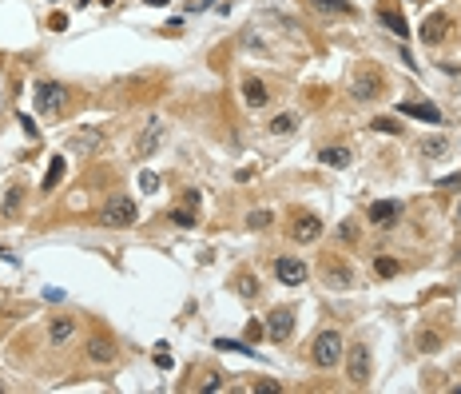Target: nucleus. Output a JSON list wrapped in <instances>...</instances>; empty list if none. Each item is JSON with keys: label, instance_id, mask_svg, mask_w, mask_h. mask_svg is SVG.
<instances>
[{"label": "nucleus", "instance_id": "obj_1", "mask_svg": "<svg viewBox=\"0 0 461 394\" xmlns=\"http://www.w3.org/2000/svg\"><path fill=\"white\" fill-rule=\"evenodd\" d=\"M32 100H36V111H40L44 120H56L64 111V104H68V88L60 80H40L36 92H32Z\"/></svg>", "mask_w": 461, "mask_h": 394}, {"label": "nucleus", "instance_id": "obj_2", "mask_svg": "<svg viewBox=\"0 0 461 394\" xmlns=\"http://www.w3.org/2000/svg\"><path fill=\"white\" fill-rule=\"evenodd\" d=\"M135 219H140L135 199H128V195H108V199H104V207H100L104 227H131Z\"/></svg>", "mask_w": 461, "mask_h": 394}, {"label": "nucleus", "instance_id": "obj_3", "mask_svg": "<svg viewBox=\"0 0 461 394\" xmlns=\"http://www.w3.org/2000/svg\"><path fill=\"white\" fill-rule=\"evenodd\" d=\"M342 354H346V346H342L338 331H322L318 339H314V346H311V359H314L318 371H334V366L342 363Z\"/></svg>", "mask_w": 461, "mask_h": 394}, {"label": "nucleus", "instance_id": "obj_4", "mask_svg": "<svg viewBox=\"0 0 461 394\" xmlns=\"http://www.w3.org/2000/svg\"><path fill=\"white\" fill-rule=\"evenodd\" d=\"M346 378H350V386H366L374 378V354L366 343L346 346Z\"/></svg>", "mask_w": 461, "mask_h": 394}, {"label": "nucleus", "instance_id": "obj_5", "mask_svg": "<svg viewBox=\"0 0 461 394\" xmlns=\"http://www.w3.org/2000/svg\"><path fill=\"white\" fill-rule=\"evenodd\" d=\"M72 155H80V160H88V155H96L104 148V124H80V128L68 136V143H64Z\"/></svg>", "mask_w": 461, "mask_h": 394}, {"label": "nucleus", "instance_id": "obj_6", "mask_svg": "<svg viewBox=\"0 0 461 394\" xmlns=\"http://www.w3.org/2000/svg\"><path fill=\"white\" fill-rule=\"evenodd\" d=\"M382 92H386V80H382V72H378V68H370V64H366V68L354 72V80H350V96H354L358 104L378 100Z\"/></svg>", "mask_w": 461, "mask_h": 394}, {"label": "nucleus", "instance_id": "obj_7", "mask_svg": "<svg viewBox=\"0 0 461 394\" xmlns=\"http://www.w3.org/2000/svg\"><path fill=\"white\" fill-rule=\"evenodd\" d=\"M163 140H167V124H163V120H148V124H143V131L135 136V160H151V155L163 148Z\"/></svg>", "mask_w": 461, "mask_h": 394}, {"label": "nucleus", "instance_id": "obj_8", "mask_svg": "<svg viewBox=\"0 0 461 394\" xmlns=\"http://www.w3.org/2000/svg\"><path fill=\"white\" fill-rule=\"evenodd\" d=\"M322 283L334 287V291H350V287L358 283V275H354L350 263H342V259H322Z\"/></svg>", "mask_w": 461, "mask_h": 394}, {"label": "nucleus", "instance_id": "obj_9", "mask_svg": "<svg viewBox=\"0 0 461 394\" xmlns=\"http://www.w3.org/2000/svg\"><path fill=\"white\" fill-rule=\"evenodd\" d=\"M274 279H279L282 287H302L311 279V267L302 259H294V255H282V259H274Z\"/></svg>", "mask_w": 461, "mask_h": 394}, {"label": "nucleus", "instance_id": "obj_10", "mask_svg": "<svg viewBox=\"0 0 461 394\" xmlns=\"http://www.w3.org/2000/svg\"><path fill=\"white\" fill-rule=\"evenodd\" d=\"M267 334H271L274 343H287L294 334V311L291 307H274L271 314H267Z\"/></svg>", "mask_w": 461, "mask_h": 394}, {"label": "nucleus", "instance_id": "obj_11", "mask_svg": "<svg viewBox=\"0 0 461 394\" xmlns=\"http://www.w3.org/2000/svg\"><path fill=\"white\" fill-rule=\"evenodd\" d=\"M370 223L374 227H394V223L401 219V203L398 199H378V203H370Z\"/></svg>", "mask_w": 461, "mask_h": 394}, {"label": "nucleus", "instance_id": "obj_12", "mask_svg": "<svg viewBox=\"0 0 461 394\" xmlns=\"http://www.w3.org/2000/svg\"><path fill=\"white\" fill-rule=\"evenodd\" d=\"M445 32H450V16H445V12H430V16L421 21V44H441Z\"/></svg>", "mask_w": 461, "mask_h": 394}, {"label": "nucleus", "instance_id": "obj_13", "mask_svg": "<svg viewBox=\"0 0 461 394\" xmlns=\"http://www.w3.org/2000/svg\"><path fill=\"white\" fill-rule=\"evenodd\" d=\"M322 235V219L318 215H299V219L291 223V239L294 243H314Z\"/></svg>", "mask_w": 461, "mask_h": 394}, {"label": "nucleus", "instance_id": "obj_14", "mask_svg": "<svg viewBox=\"0 0 461 394\" xmlns=\"http://www.w3.org/2000/svg\"><path fill=\"white\" fill-rule=\"evenodd\" d=\"M72 334H76V323H72V314H56L48 323V346H68Z\"/></svg>", "mask_w": 461, "mask_h": 394}, {"label": "nucleus", "instance_id": "obj_15", "mask_svg": "<svg viewBox=\"0 0 461 394\" xmlns=\"http://www.w3.org/2000/svg\"><path fill=\"white\" fill-rule=\"evenodd\" d=\"M243 104H247V108H267V104H271V88H267V84L262 80H243Z\"/></svg>", "mask_w": 461, "mask_h": 394}, {"label": "nucleus", "instance_id": "obj_16", "mask_svg": "<svg viewBox=\"0 0 461 394\" xmlns=\"http://www.w3.org/2000/svg\"><path fill=\"white\" fill-rule=\"evenodd\" d=\"M318 160L326 163V168H338V172H346V168L354 163V152H350V148H342V143H334V148H322Z\"/></svg>", "mask_w": 461, "mask_h": 394}, {"label": "nucleus", "instance_id": "obj_17", "mask_svg": "<svg viewBox=\"0 0 461 394\" xmlns=\"http://www.w3.org/2000/svg\"><path fill=\"white\" fill-rule=\"evenodd\" d=\"M84 359H88V363H96V366H104V363H111V359H116V346H111L108 339H88Z\"/></svg>", "mask_w": 461, "mask_h": 394}, {"label": "nucleus", "instance_id": "obj_18", "mask_svg": "<svg viewBox=\"0 0 461 394\" xmlns=\"http://www.w3.org/2000/svg\"><path fill=\"white\" fill-rule=\"evenodd\" d=\"M314 12H322V16H354V4L350 0H306Z\"/></svg>", "mask_w": 461, "mask_h": 394}, {"label": "nucleus", "instance_id": "obj_19", "mask_svg": "<svg viewBox=\"0 0 461 394\" xmlns=\"http://www.w3.org/2000/svg\"><path fill=\"white\" fill-rule=\"evenodd\" d=\"M401 116H413V120H426V124H441V111L438 108H433V104H426V100H421V104H401Z\"/></svg>", "mask_w": 461, "mask_h": 394}, {"label": "nucleus", "instance_id": "obj_20", "mask_svg": "<svg viewBox=\"0 0 461 394\" xmlns=\"http://www.w3.org/2000/svg\"><path fill=\"white\" fill-rule=\"evenodd\" d=\"M421 155H426V160H445V155H450V140H445V136H426V140H421Z\"/></svg>", "mask_w": 461, "mask_h": 394}, {"label": "nucleus", "instance_id": "obj_21", "mask_svg": "<svg viewBox=\"0 0 461 394\" xmlns=\"http://www.w3.org/2000/svg\"><path fill=\"white\" fill-rule=\"evenodd\" d=\"M378 21H382V28H390L394 36H398V40H406V36H410V24L401 21V12H390V9H382V12H378Z\"/></svg>", "mask_w": 461, "mask_h": 394}, {"label": "nucleus", "instance_id": "obj_22", "mask_svg": "<svg viewBox=\"0 0 461 394\" xmlns=\"http://www.w3.org/2000/svg\"><path fill=\"white\" fill-rule=\"evenodd\" d=\"M60 180H64V155H52L48 172H44V183H40V192H56V187H60Z\"/></svg>", "mask_w": 461, "mask_h": 394}, {"label": "nucleus", "instance_id": "obj_23", "mask_svg": "<svg viewBox=\"0 0 461 394\" xmlns=\"http://www.w3.org/2000/svg\"><path fill=\"white\" fill-rule=\"evenodd\" d=\"M294 128H299V116H294V111H282V116L271 120V136H291Z\"/></svg>", "mask_w": 461, "mask_h": 394}, {"label": "nucleus", "instance_id": "obj_24", "mask_svg": "<svg viewBox=\"0 0 461 394\" xmlns=\"http://www.w3.org/2000/svg\"><path fill=\"white\" fill-rule=\"evenodd\" d=\"M398 271H401V263L390 259V255H378V259H374V275H378V279H394Z\"/></svg>", "mask_w": 461, "mask_h": 394}, {"label": "nucleus", "instance_id": "obj_25", "mask_svg": "<svg viewBox=\"0 0 461 394\" xmlns=\"http://www.w3.org/2000/svg\"><path fill=\"white\" fill-rule=\"evenodd\" d=\"M235 291H239L243 299H255V295H259V279H255V275H239V279H235Z\"/></svg>", "mask_w": 461, "mask_h": 394}, {"label": "nucleus", "instance_id": "obj_26", "mask_svg": "<svg viewBox=\"0 0 461 394\" xmlns=\"http://www.w3.org/2000/svg\"><path fill=\"white\" fill-rule=\"evenodd\" d=\"M271 219H274V215L267 212V207H259V212L247 215V227H255V231H259V227H271Z\"/></svg>", "mask_w": 461, "mask_h": 394}, {"label": "nucleus", "instance_id": "obj_27", "mask_svg": "<svg viewBox=\"0 0 461 394\" xmlns=\"http://www.w3.org/2000/svg\"><path fill=\"white\" fill-rule=\"evenodd\" d=\"M171 219L179 223V227H195V223H199V215H195V207H179V212H171Z\"/></svg>", "mask_w": 461, "mask_h": 394}, {"label": "nucleus", "instance_id": "obj_28", "mask_svg": "<svg viewBox=\"0 0 461 394\" xmlns=\"http://www.w3.org/2000/svg\"><path fill=\"white\" fill-rule=\"evenodd\" d=\"M163 346H167V343L155 346V354H151V359H155V366H160V371H171V366H175V359H171V351H163Z\"/></svg>", "mask_w": 461, "mask_h": 394}, {"label": "nucleus", "instance_id": "obj_29", "mask_svg": "<svg viewBox=\"0 0 461 394\" xmlns=\"http://www.w3.org/2000/svg\"><path fill=\"white\" fill-rule=\"evenodd\" d=\"M374 131H390V136H401V124L390 120V116H378V120H374Z\"/></svg>", "mask_w": 461, "mask_h": 394}, {"label": "nucleus", "instance_id": "obj_30", "mask_svg": "<svg viewBox=\"0 0 461 394\" xmlns=\"http://www.w3.org/2000/svg\"><path fill=\"white\" fill-rule=\"evenodd\" d=\"M21 212V187H12L9 195H4V215H16Z\"/></svg>", "mask_w": 461, "mask_h": 394}, {"label": "nucleus", "instance_id": "obj_31", "mask_svg": "<svg viewBox=\"0 0 461 394\" xmlns=\"http://www.w3.org/2000/svg\"><path fill=\"white\" fill-rule=\"evenodd\" d=\"M140 187H143L148 195H155V192H160V175H155V172H143V175H140Z\"/></svg>", "mask_w": 461, "mask_h": 394}, {"label": "nucleus", "instance_id": "obj_32", "mask_svg": "<svg viewBox=\"0 0 461 394\" xmlns=\"http://www.w3.org/2000/svg\"><path fill=\"white\" fill-rule=\"evenodd\" d=\"M338 239H342V243H354V239H358V223L346 219V223L338 227Z\"/></svg>", "mask_w": 461, "mask_h": 394}, {"label": "nucleus", "instance_id": "obj_33", "mask_svg": "<svg viewBox=\"0 0 461 394\" xmlns=\"http://www.w3.org/2000/svg\"><path fill=\"white\" fill-rule=\"evenodd\" d=\"M251 390H267V394H279V383H274V378H259V383H255Z\"/></svg>", "mask_w": 461, "mask_h": 394}, {"label": "nucleus", "instance_id": "obj_34", "mask_svg": "<svg viewBox=\"0 0 461 394\" xmlns=\"http://www.w3.org/2000/svg\"><path fill=\"white\" fill-rule=\"evenodd\" d=\"M203 390H207V394L223 390V383H219V374H207V378H203Z\"/></svg>", "mask_w": 461, "mask_h": 394}, {"label": "nucleus", "instance_id": "obj_35", "mask_svg": "<svg viewBox=\"0 0 461 394\" xmlns=\"http://www.w3.org/2000/svg\"><path fill=\"white\" fill-rule=\"evenodd\" d=\"M438 187H445V192H453V187H461V175H445V180H438Z\"/></svg>", "mask_w": 461, "mask_h": 394}, {"label": "nucleus", "instance_id": "obj_36", "mask_svg": "<svg viewBox=\"0 0 461 394\" xmlns=\"http://www.w3.org/2000/svg\"><path fill=\"white\" fill-rule=\"evenodd\" d=\"M183 207H199V192H187V195H183Z\"/></svg>", "mask_w": 461, "mask_h": 394}, {"label": "nucleus", "instance_id": "obj_37", "mask_svg": "<svg viewBox=\"0 0 461 394\" xmlns=\"http://www.w3.org/2000/svg\"><path fill=\"white\" fill-rule=\"evenodd\" d=\"M151 9H163V4H171V0H148Z\"/></svg>", "mask_w": 461, "mask_h": 394}, {"label": "nucleus", "instance_id": "obj_38", "mask_svg": "<svg viewBox=\"0 0 461 394\" xmlns=\"http://www.w3.org/2000/svg\"><path fill=\"white\" fill-rule=\"evenodd\" d=\"M457 215H461V212H457Z\"/></svg>", "mask_w": 461, "mask_h": 394}]
</instances>
